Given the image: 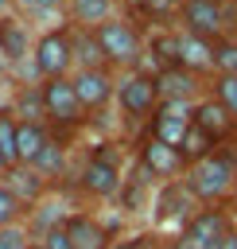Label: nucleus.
<instances>
[{
  "instance_id": "obj_1",
  "label": "nucleus",
  "mask_w": 237,
  "mask_h": 249,
  "mask_svg": "<svg viewBox=\"0 0 237 249\" xmlns=\"http://www.w3.org/2000/svg\"><path fill=\"white\" fill-rule=\"evenodd\" d=\"M183 183L190 187V195L198 202H221V198L237 195V160L225 152H206V156L190 160Z\"/></svg>"
},
{
  "instance_id": "obj_2",
  "label": "nucleus",
  "mask_w": 237,
  "mask_h": 249,
  "mask_svg": "<svg viewBox=\"0 0 237 249\" xmlns=\"http://www.w3.org/2000/svg\"><path fill=\"white\" fill-rule=\"evenodd\" d=\"M179 12H183V31H190L214 47L225 43V27H229L225 0H183Z\"/></svg>"
},
{
  "instance_id": "obj_3",
  "label": "nucleus",
  "mask_w": 237,
  "mask_h": 249,
  "mask_svg": "<svg viewBox=\"0 0 237 249\" xmlns=\"http://www.w3.org/2000/svg\"><path fill=\"white\" fill-rule=\"evenodd\" d=\"M229 230H233V226H229V214H225V210H198V214L183 226V233L175 237L171 249H214Z\"/></svg>"
},
{
  "instance_id": "obj_4",
  "label": "nucleus",
  "mask_w": 237,
  "mask_h": 249,
  "mask_svg": "<svg viewBox=\"0 0 237 249\" xmlns=\"http://www.w3.org/2000/svg\"><path fill=\"white\" fill-rule=\"evenodd\" d=\"M93 39H97V47H101V54L109 62H124L128 66L140 54V35L132 31L128 19H105L101 27H93Z\"/></svg>"
},
{
  "instance_id": "obj_5",
  "label": "nucleus",
  "mask_w": 237,
  "mask_h": 249,
  "mask_svg": "<svg viewBox=\"0 0 237 249\" xmlns=\"http://www.w3.org/2000/svg\"><path fill=\"white\" fill-rule=\"evenodd\" d=\"M140 163H144L148 175H159V179H167V183H171L175 175H186V167H190V160H186L183 148H171V144H163V140H155V136L144 140Z\"/></svg>"
},
{
  "instance_id": "obj_6",
  "label": "nucleus",
  "mask_w": 237,
  "mask_h": 249,
  "mask_svg": "<svg viewBox=\"0 0 237 249\" xmlns=\"http://www.w3.org/2000/svg\"><path fill=\"white\" fill-rule=\"evenodd\" d=\"M74 62V43L62 31H47L35 43V70L43 78H66V66Z\"/></svg>"
},
{
  "instance_id": "obj_7",
  "label": "nucleus",
  "mask_w": 237,
  "mask_h": 249,
  "mask_svg": "<svg viewBox=\"0 0 237 249\" xmlns=\"http://www.w3.org/2000/svg\"><path fill=\"white\" fill-rule=\"evenodd\" d=\"M39 101H43L47 117H54V121H62V124H74V121L82 117V101H78V93H74V78H47Z\"/></svg>"
},
{
  "instance_id": "obj_8",
  "label": "nucleus",
  "mask_w": 237,
  "mask_h": 249,
  "mask_svg": "<svg viewBox=\"0 0 237 249\" xmlns=\"http://www.w3.org/2000/svg\"><path fill=\"white\" fill-rule=\"evenodd\" d=\"M190 121H194V132H202L210 144H218V140L233 136V128H237V121L229 117V109H225L214 93H210V97H202V101H194Z\"/></svg>"
},
{
  "instance_id": "obj_9",
  "label": "nucleus",
  "mask_w": 237,
  "mask_h": 249,
  "mask_svg": "<svg viewBox=\"0 0 237 249\" xmlns=\"http://www.w3.org/2000/svg\"><path fill=\"white\" fill-rule=\"evenodd\" d=\"M190 109L194 105H159L155 117H152V136L163 140V144H171V148H183L186 136H190V128H194Z\"/></svg>"
},
{
  "instance_id": "obj_10",
  "label": "nucleus",
  "mask_w": 237,
  "mask_h": 249,
  "mask_svg": "<svg viewBox=\"0 0 237 249\" xmlns=\"http://www.w3.org/2000/svg\"><path fill=\"white\" fill-rule=\"evenodd\" d=\"M117 97H120V109H124V113L144 117V113H152V109L159 105V86H155V78H148V74H128V78L117 86Z\"/></svg>"
},
{
  "instance_id": "obj_11",
  "label": "nucleus",
  "mask_w": 237,
  "mask_h": 249,
  "mask_svg": "<svg viewBox=\"0 0 237 249\" xmlns=\"http://www.w3.org/2000/svg\"><path fill=\"white\" fill-rule=\"evenodd\" d=\"M74 93H78L82 109H97V105H105V101L117 93V86H113V78H109L105 70L82 66V70L74 74Z\"/></svg>"
},
{
  "instance_id": "obj_12",
  "label": "nucleus",
  "mask_w": 237,
  "mask_h": 249,
  "mask_svg": "<svg viewBox=\"0 0 237 249\" xmlns=\"http://www.w3.org/2000/svg\"><path fill=\"white\" fill-rule=\"evenodd\" d=\"M155 86H159V105H190V97L198 93V78L190 70H183V66L159 70Z\"/></svg>"
},
{
  "instance_id": "obj_13",
  "label": "nucleus",
  "mask_w": 237,
  "mask_h": 249,
  "mask_svg": "<svg viewBox=\"0 0 237 249\" xmlns=\"http://www.w3.org/2000/svg\"><path fill=\"white\" fill-rule=\"evenodd\" d=\"M82 187H85L89 195H97V198L117 195V191H120V171H117V163H113L109 156H93V160L85 163V171H82Z\"/></svg>"
},
{
  "instance_id": "obj_14",
  "label": "nucleus",
  "mask_w": 237,
  "mask_h": 249,
  "mask_svg": "<svg viewBox=\"0 0 237 249\" xmlns=\"http://www.w3.org/2000/svg\"><path fill=\"white\" fill-rule=\"evenodd\" d=\"M190 202H194V195H190V187L186 183H163V191L155 195V222H175V218H194L190 214Z\"/></svg>"
},
{
  "instance_id": "obj_15",
  "label": "nucleus",
  "mask_w": 237,
  "mask_h": 249,
  "mask_svg": "<svg viewBox=\"0 0 237 249\" xmlns=\"http://www.w3.org/2000/svg\"><path fill=\"white\" fill-rule=\"evenodd\" d=\"M179 66L198 74V70H218L214 66V43L190 35V31H179Z\"/></svg>"
},
{
  "instance_id": "obj_16",
  "label": "nucleus",
  "mask_w": 237,
  "mask_h": 249,
  "mask_svg": "<svg viewBox=\"0 0 237 249\" xmlns=\"http://www.w3.org/2000/svg\"><path fill=\"white\" fill-rule=\"evenodd\" d=\"M66 237H70L74 249H109L105 226L93 222V218H85V214H74V218L66 222Z\"/></svg>"
},
{
  "instance_id": "obj_17",
  "label": "nucleus",
  "mask_w": 237,
  "mask_h": 249,
  "mask_svg": "<svg viewBox=\"0 0 237 249\" xmlns=\"http://www.w3.org/2000/svg\"><path fill=\"white\" fill-rule=\"evenodd\" d=\"M43 148H47V132H43L35 121H27V124L16 128V152H19V163H35Z\"/></svg>"
},
{
  "instance_id": "obj_18",
  "label": "nucleus",
  "mask_w": 237,
  "mask_h": 249,
  "mask_svg": "<svg viewBox=\"0 0 237 249\" xmlns=\"http://www.w3.org/2000/svg\"><path fill=\"white\" fill-rule=\"evenodd\" d=\"M74 19L85 27H101L113 19V0H74Z\"/></svg>"
},
{
  "instance_id": "obj_19",
  "label": "nucleus",
  "mask_w": 237,
  "mask_h": 249,
  "mask_svg": "<svg viewBox=\"0 0 237 249\" xmlns=\"http://www.w3.org/2000/svg\"><path fill=\"white\" fill-rule=\"evenodd\" d=\"M0 47H4L8 58H23V51H27V35H23V27H19L16 19H0Z\"/></svg>"
},
{
  "instance_id": "obj_20",
  "label": "nucleus",
  "mask_w": 237,
  "mask_h": 249,
  "mask_svg": "<svg viewBox=\"0 0 237 249\" xmlns=\"http://www.w3.org/2000/svg\"><path fill=\"white\" fill-rule=\"evenodd\" d=\"M214 97L229 109V117L237 121V74H218L214 78Z\"/></svg>"
},
{
  "instance_id": "obj_21",
  "label": "nucleus",
  "mask_w": 237,
  "mask_h": 249,
  "mask_svg": "<svg viewBox=\"0 0 237 249\" xmlns=\"http://www.w3.org/2000/svg\"><path fill=\"white\" fill-rule=\"evenodd\" d=\"M152 54L163 58V70L179 66V35H155L152 39Z\"/></svg>"
},
{
  "instance_id": "obj_22",
  "label": "nucleus",
  "mask_w": 237,
  "mask_h": 249,
  "mask_svg": "<svg viewBox=\"0 0 237 249\" xmlns=\"http://www.w3.org/2000/svg\"><path fill=\"white\" fill-rule=\"evenodd\" d=\"M16 121L12 117H0V152H4V160H8V167L12 163H19V152H16Z\"/></svg>"
},
{
  "instance_id": "obj_23",
  "label": "nucleus",
  "mask_w": 237,
  "mask_h": 249,
  "mask_svg": "<svg viewBox=\"0 0 237 249\" xmlns=\"http://www.w3.org/2000/svg\"><path fill=\"white\" fill-rule=\"evenodd\" d=\"M31 167H35V171H58V167H62V144L47 140V148L39 152V160H35Z\"/></svg>"
},
{
  "instance_id": "obj_24",
  "label": "nucleus",
  "mask_w": 237,
  "mask_h": 249,
  "mask_svg": "<svg viewBox=\"0 0 237 249\" xmlns=\"http://www.w3.org/2000/svg\"><path fill=\"white\" fill-rule=\"evenodd\" d=\"M0 249H27V230L23 226H4L0 230Z\"/></svg>"
},
{
  "instance_id": "obj_25",
  "label": "nucleus",
  "mask_w": 237,
  "mask_h": 249,
  "mask_svg": "<svg viewBox=\"0 0 237 249\" xmlns=\"http://www.w3.org/2000/svg\"><path fill=\"white\" fill-rule=\"evenodd\" d=\"M12 218H16V195L8 187H0V230L12 226Z\"/></svg>"
},
{
  "instance_id": "obj_26",
  "label": "nucleus",
  "mask_w": 237,
  "mask_h": 249,
  "mask_svg": "<svg viewBox=\"0 0 237 249\" xmlns=\"http://www.w3.org/2000/svg\"><path fill=\"white\" fill-rule=\"evenodd\" d=\"M43 249H74V245H70V237H66V226H54V230H47V241H43Z\"/></svg>"
},
{
  "instance_id": "obj_27",
  "label": "nucleus",
  "mask_w": 237,
  "mask_h": 249,
  "mask_svg": "<svg viewBox=\"0 0 237 249\" xmlns=\"http://www.w3.org/2000/svg\"><path fill=\"white\" fill-rule=\"evenodd\" d=\"M214 249H237V230H229V233H225V237H221Z\"/></svg>"
},
{
  "instance_id": "obj_28",
  "label": "nucleus",
  "mask_w": 237,
  "mask_h": 249,
  "mask_svg": "<svg viewBox=\"0 0 237 249\" xmlns=\"http://www.w3.org/2000/svg\"><path fill=\"white\" fill-rule=\"evenodd\" d=\"M27 4H31V8H39V12H47V8H54L58 0H27Z\"/></svg>"
},
{
  "instance_id": "obj_29",
  "label": "nucleus",
  "mask_w": 237,
  "mask_h": 249,
  "mask_svg": "<svg viewBox=\"0 0 237 249\" xmlns=\"http://www.w3.org/2000/svg\"><path fill=\"white\" fill-rule=\"evenodd\" d=\"M109 249H140V237H132V241H117V245H109Z\"/></svg>"
},
{
  "instance_id": "obj_30",
  "label": "nucleus",
  "mask_w": 237,
  "mask_h": 249,
  "mask_svg": "<svg viewBox=\"0 0 237 249\" xmlns=\"http://www.w3.org/2000/svg\"><path fill=\"white\" fill-rule=\"evenodd\" d=\"M0 171H8V160H4V152H0Z\"/></svg>"
},
{
  "instance_id": "obj_31",
  "label": "nucleus",
  "mask_w": 237,
  "mask_h": 249,
  "mask_svg": "<svg viewBox=\"0 0 237 249\" xmlns=\"http://www.w3.org/2000/svg\"><path fill=\"white\" fill-rule=\"evenodd\" d=\"M144 241H148V237H140V249H155V245H144Z\"/></svg>"
},
{
  "instance_id": "obj_32",
  "label": "nucleus",
  "mask_w": 237,
  "mask_h": 249,
  "mask_svg": "<svg viewBox=\"0 0 237 249\" xmlns=\"http://www.w3.org/2000/svg\"><path fill=\"white\" fill-rule=\"evenodd\" d=\"M8 4H12V0H0V12H4V8H8Z\"/></svg>"
},
{
  "instance_id": "obj_33",
  "label": "nucleus",
  "mask_w": 237,
  "mask_h": 249,
  "mask_svg": "<svg viewBox=\"0 0 237 249\" xmlns=\"http://www.w3.org/2000/svg\"><path fill=\"white\" fill-rule=\"evenodd\" d=\"M128 4H144V0H128Z\"/></svg>"
},
{
  "instance_id": "obj_34",
  "label": "nucleus",
  "mask_w": 237,
  "mask_h": 249,
  "mask_svg": "<svg viewBox=\"0 0 237 249\" xmlns=\"http://www.w3.org/2000/svg\"><path fill=\"white\" fill-rule=\"evenodd\" d=\"M233 198H237V195H233Z\"/></svg>"
}]
</instances>
